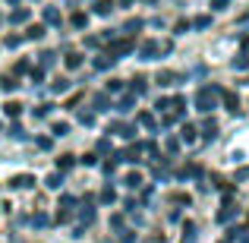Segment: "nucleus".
Masks as SVG:
<instances>
[{"instance_id": "obj_10", "label": "nucleus", "mask_w": 249, "mask_h": 243, "mask_svg": "<svg viewBox=\"0 0 249 243\" xmlns=\"http://www.w3.org/2000/svg\"><path fill=\"white\" fill-rule=\"evenodd\" d=\"M158 51V44L155 41H148V44H142V60H152V54Z\"/></svg>"}, {"instance_id": "obj_17", "label": "nucleus", "mask_w": 249, "mask_h": 243, "mask_svg": "<svg viewBox=\"0 0 249 243\" xmlns=\"http://www.w3.org/2000/svg\"><path fill=\"white\" fill-rule=\"evenodd\" d=\"M183 142H196V130L189 127V123L183 127Z\"/></svg>"}, {"instance_id": "obj_18", "label": "nucleus", "mask_w": 249, "mask_h": 243, "mask_svg": "<svg viewBox=\"0 0 249 243\" xmlns=\"http://www.w3.org/2000/svg\"><path fill=\"white\" fill-rule=\"evenodd\" d=\"M139 123H142V127H148V130H155V117L152 114H139Z\"/></svg>"}, {"instance_id": "obj_21", "label": "nucleus", "mask_w": 249, "mask_h": 243, "mask_svg": "<svg viewBox=\"0 0 249 243\" xmlns=\"http://www.w3.org/2000/svg\"><path fill=\"white\" fill-rule=\"evenodd\" d=\"M41 35H44L41 25H32V29H29V38H41Z\"/></svg>"}, {"instance_id": "obj_24", "label": "nucleus", "mask_w": 249, "mask_h": 243, "mask_svg": "<svg viewBox=\"0 0 249 243\" xmlns=\"http://www.w3.org/2000/svg\"><path fill=\"white\" fill-rule=\"evenodd\" d=\"M0 85H3V89H6V92H13V89H16V85H19V82H16V79H3V82H0Z\"/></svg>"}, {"instance_id": "obj_20", "label": "nucleus", "mask_w": 249, "mask_h": 243, "mask_svg": "<svg viewBox=\"0 0 249 243\" xmlns=\"http://www.w3.org/2000/svg\"><path fill=\"white\" fill-rule=\"evenodd\" d=\"M54 133H57V136H67L70 127H67V123H54Z\"/></svg>"}, {"instance_id": "obj_26", "label": "nucleus", "mask_w": 249, "mask_h": 243, "mask_svg": "<svg viewBox=\"0 0 249 243\" xmlns=\"http://www.w3.org/2000/svg\"><path fill=\"white\" fill-rule=\"evenodd\" d=\"M101 202H114V189H104V193H101Z\"/></svg>"}, {"instance_id": "obj_27", "label": "nucleus", "mask_w": 249, "mask_h": 243, "mask_svg": "<svg viewBox=\"0 0 249 243\" xmlns=\"http://www.w3.org/2000/svg\"><path fill=\"white\" fill-rule=\"evenodd\" d=\"M177 149H180V142H177V139H167V152L177 155Z\"/></svg>"}, {"instance_id": "obj_13", "label": "nucleus", "mask_w": 249, "mask_h": 243, "mask_svg": "<svg viewBox=\"0 0 249 243\" xmlns=\"http://www.w3.org/2000/svg\"><path fill=\"white\" fill-rule=\"evenodd\" d=\"M224 104H227V111H237V95H233V92H224Z\"/></svg>"}, {"instance_id": "obj_19", "label": "nucleus", "mask_w": 249, "mask_h": 243, "mask_svg": "<svg viewBox=\"0 0 249 243\" xmlns=\"http://www.w3.org/2000/svg\"><path fill=\"white\" fill-rule=\"evenodd\" d=\"M95 111H107V98H104V95L95 98Z\"/></svg>"}, {"instance_id": "obj_6", "label": "nucleus", "mask_w": 249, "mask_h": 243, "mask_svg": "<svg viewBox=\"0 0 249 243\" xmlns=\"http://www.w3.org/2000/svg\"><path fill=\"white\" fill-rule=\"evenodd\" d=\"M3 111H6V117H19V114H22V104H19V101H6Z\"/></svg>"}, {"instance_id": "obj_5", "label": "nucleus", "mask_w": 249, "mask_h": 243, "mask_svg": "<svg viewBox=\"0 0 249 243\" xmlns=\"http://www.w3.org/2000/svg\"><path fill=\"white\" fill-rule=\"evenodd\" d=\"M44 22L48 25H60V13H57L54 6H44Z\"/></svg>"}, {"instance_id": "obj_29", "label": "nucleus", "mask_w": 249, "mask_h": 243, "mask_svg": "<svg viewBox=\"0 0 249 243\" xmlns=\"http://www.w3.org/2000/svg\"><path fill=\"white\" fill-rule=\"evenodd\" d=\"M129 3H133V0H120V6H129Z\"/></svg>"}, {"instance_id": "obj_25", "label": "nucleus", "mask_w": 249, "mask_h": 243, "mask_svg": "<svg viewBox=\"0 0 249 243\" xmlns=\"http://www.w3.org/2000/svg\"><path fill=\"white\" fill-rule=\"evenodd\" d=\"M208 22H212V19H208V16H199V19H196V29H205Z\"/></svg>"}, {"instance_id": "obj_15", "label": "nucleus", "mask_w": 249, "mask_h": 243, "mask_svg": "<svg viewBox=\"0 0 249 243\" xmlns=\"http://www.w3.org/2000/svg\"><path fill=\"white\" fill-rule=\"evenodd\" d=\"M139 183H142V177L136 174V170H133V174H126V187H129V189H136Z\"/></svg>"}, {"instance_id": "obj_14", "label": "nucleus", "mask_w": 249, "mask_h": 243, "mask_svg": "<svg viewBox=\"0 0 249 243\" xmlns=\"http://www.w3.org/2000/svg\"><path fill=\"white\" fill-rule=\"evenodd\" d=\"M231 218H233V208H231V206H224V208L218 212V221L224 224V221H231Z\"/></svg>"}, {"instance_id": "obj_1", "label": "nucleus", "mask_w": 249, "mask_h": 243, "mask_svg": "<svg viewBox=\"0 0 249 243\" xmlns=\"http://www.w3.org/2000/svg\"><path fill=\"white\" fill-rule=\"evenodd\" d=\"M218 95H221V92L214 89V85H205V89L196 95V104H199V111H212V108H214V98H218Z\"/></svg>"}, {"instance_id": "obj_12", "label": "nucleus", "mask_w": 249, "mask_h": 243, "mask_svg": "<svg viewBox=\"0 0 249 243\" xmlns=\"http://www.w3.org/2000/svg\"><path fill=\"white\" fill-rule=\"evenodd\" d=\"M13 22H25V19H29V10H25V6H22V10H13Z\"/></svg>"}, {"instance_id": "obj_22", "label": "nucleus", "mask_w": 249, "mask_h": 243, "mask_svg": "<svg viewBox=\"0 0 249 243\" xmlns=\"http://www.w3.org/2000/svg\"><path fill=\"white\" fill-rule=\"evenodd\" d=\"M48 187H51V189H57V187H60V174H54V177H48Z\"/></svg>"}, {"instance_id": "obj_7", "label": "nucleus", "mask_w": 249, "mask_h": 243, "mask_svg": "<svg viewBox=\"0 0 249 243\" xmlns=\"http://www.w3.org/2000/svg\"><path fill=\"white\" fill-rule=\"evenodd\" d=\"M110 6H114V3H110V0H98V3L91 6V10H95L98 16H107V13H110Z\"/></svg>"}, {"instance_id": "obj_8", "label": "nucleus", "mask_w": 249, "mask_h": 243, "mask_svg": "<svg viewBox=\"0 0 249 243\" xmlns=\"http://www.w3.org/2000/svg\"><path fill=\"white\" fill-rule=\"evenodd\" d=\"M114 67V57H95V70H110Z\"/></svg>"}, {"instance_id": "obj_9", "label": "nucleus", "mask_w": 249, "mask_h": 243, "mask_svg": "<svg viewBox=\"0 0 249 243\" xmlns=\"http://www.w3.org/2000/svg\"><path fill=\"white\" fill-rule=\"evenodd\" d=\"M79 63H82V54H79V51H73V54H67V67H70V70H76Z\"/></svg>"}, {"instance_id": "obj_16", "label": "nucleus", "mask_w": 249, "mask_h": 243, "mask_svg": "<svg viewBox=\"0 0 249 243\" xmlns=\"http://www.w3.org/2000/svg\"><path fill=\"white\" fill-rule=\"evenodd\" d=\"M57 168H60V170H70V168H73V155H63V158L57 161Z\"/></svg>"}, {"instance_id": "obj_2", "label": "nucleus", "mask_w": 249, "mask_h": 243, "mask_svg": "<svg viewBox=\"0 0 249 243\" xmlns=\"http://www.w3.org/2000/svg\"><path fill=\"white\" fill-rule=\"evenodd\" d=\"M133 38H123V41H117L114 44V48H110V57H114V60H117V57H120V54H129V51H133Z\"/></svg>"}, {"instance_id": "obj_23", "label": "nucleus", "mask_w": 249, "mask_h": 243, "mask_svg": "<svg viewBox=\"0 0 249 243\" xmlns=\"http://www.w3.org/2000/svg\"><path fill=\"white\" fill-rule=\"evenodd\" d=\"M73 25H79V29H82V25H85V13H76V16H73Z\"/></svg>"}, {"instance_id": "obj_28", "label": "nucleus", "mask_w": 249, "mask_h": 243, "mask_svg": "<svg viewBox=\"0 0 249 243\" xmlns=\"http://www.w3.org/2000/svg\"><path fill=\"white\" fill-rule=\"evenodd\" d=\"M212 6H214V10H224V6H227V0H214Z\"/></svg>"}, {"instance_id": "obj_11", "label": "nucleus", "mask_w": 249, "mask_h": 243, "mask_svg": "<svg viewBox=\"0 0 249 243\" xmlns=\"http://www.w3.org/2000/svg\"><path fill=\"white\" fill-rule=\"evenodd\" d=\"M158 85H174V73H170V70H161V73H158Z\"/></svg>"}, {"instance_id": "obj_30", "label": "nucleus", "mask_w": 249, "mask_h": 243, "mask_svg": "<svg viewBox=\"0 0 249 243\" xmlns=\"http://www.w3.org/2000/svg\"><path fill=\"white\" fill-rule=\"evenodd\" d=\"M145 3H155V0H145Z\"/></svg>"}, {"instance_id": "obj_4", "label": "nucleus", "mask_w": 249, "mask_h": 243, "mask_svg": "<svg viewBox=\"0 0 249 243\" xmlns=\"http://www.w3.org/2000/svg\"><path fill=\"white\" fill-rule=\"evenodd\" d=\"M10 187H22V189H29V187H35V177H32V174H22V177H13V183H10Z\"/></svg>"}, {"instance_id": "obj_3", "label": "nucleus", "mask_w": 249, "mask_h": 243, "mask_svg": "<svg viewBox=\"0 0 249 243\" xmlns=\"http://www.w3.org/2000/svg\"><path fill=\"white\" fill-rule=\"evenodd\" d=\"M110 133L123 136V139H133V133H136V130H133V127H126V123H110Z\"/></svg>"}]
</instances>
